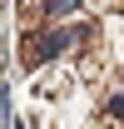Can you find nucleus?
<instances>
[{
	"instance_id": "nucleus-1",
	"label": "nucleus",
	"mask_w": 124,
	"mask_h": 129,
	"mask_svg": "<svg viewBox=\"0 0 124 129\" xmlns=\"http://www.w3.org/2000/svg\"><path fill=\"white\" fill-rule=\"evenodd\" d=\"M75 40H79L75 25H50V30H35V35H25L20 60H25V70H40V64H50L55 55H65Z\"/></svg>"
},
{
	"instance_id": "nucleus-2",
	"label": "nucleus",
	"mask_w": 124,
	"mask_h": 129,
	"mask_svg": "<svg viewBox=\"0 0 124 129\" xmlns=\"http://www.w3.org/2000/svg\"><path fill=\"white\" fill-rule=\"evenodd\" d=\"M70 10H79V0H50L45 15H70Z\"/></svg>"
},
{
	"instance_id": "nucleus-3",
	"label": "nucleus",
	"mask_w": 124,
	"mask_h": 129,
	"mask_svg": "<svg viewBox=\"0 0 124 129\" xmlns=\"http://www.w3.org/2000/svg\"><path fill=\"white\" fill-rule=\"evenodd\" d=\"M109 114H114V119H124V89H119L114 99H109Z\"/></svg>"
}]
</instances>
